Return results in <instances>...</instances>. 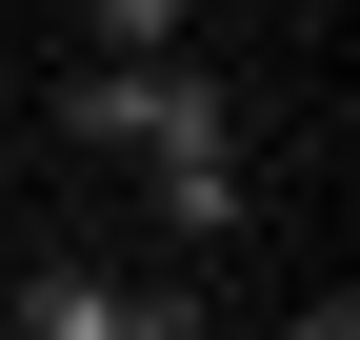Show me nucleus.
Wrapping results in <instances>:
<instances>
[{
	"instance_id": "f257e3e1",
	"label": "nucleus",
	"mask_w": 360,
	"mask_h": 340,
	"mask_svg": "<svg viewBox=\"0 0 360 340\" xmlns=\"http://www.w3.org/2000/svg\"><path fill=\"white\" fill-rule=\"evenodd\" d=\"M60 140H101V160H240V100H220L200 60H80L60 80Z\"/></svg>"
},
{
	"instance_id": "f03ea898",
	"label": "nucleus",
	"mask_w": 360,
	"mask_h": 340,
	"mask_svg": "<svg viewBox=\"0 0 360 340\" xmlns=\"http://www.w3.org/2000/svg\"><path fill=\"white\" fill-rule=\"evenodd\" d=\"M0 340H141V280L120 261H40L20 301H0Z\"/></svg>"
},
{
	"instance_id": "7ed1b4c3",
	"label": "nucleus",
	"mask_w": 360,
	"mask_h": 340,
	"mask_svg": "<svg viewBox=\"0 0 360 340\" xmlns=\"http://www.w3.org/2000/svg\"><path fill=\"white\" fill-rule=\"evenodd\" d=\"M160 221H180V240H240L260 200H240V160H160Z\"/></svg>"
},
{
	"instance_id": "20e7f679",
	"label": "nucleus",
	"mask_w": 360,
	"mask_h": 340,
	"mask_svg": "<svg viewBox=\"0 0 360 340\" xmlns=\"http://www.w3.org/2000/svg\"><path fill=\"white\" fill-rule=\"evenodd\" d=\"M80 60H180V0H80Z\"/></svg>"
}]
</instances>
